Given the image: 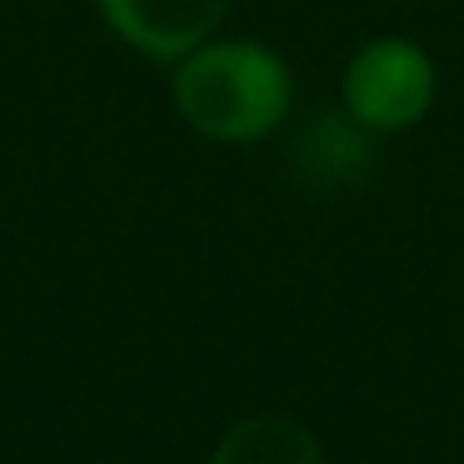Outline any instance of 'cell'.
Segmentation results:
<instances>
[{
    "label": "cell",
    "instance_id": "3957f363",
    "mask_svg": "<svg viewBox=\"0 0 464 464\" xmlns=\"http://www.w3.org/2000/svg\"><path fill=\"white\" fill-rule=\"evenodd\" d=\"M95 11L130 51L175 65L195 45L215 41L230 0H95Z\"/></svg>",
    "mask_w": 464,
    "mask_h": 464
},
{
    "label": "cell",
    "instance_id": "5b68a950",
    "mask_svg": "<svg viewBox=\"0 0 464 464\" xmlns=\"http://www.w3.org/2000/svg\"><path fill=\"white\" fill-rule=\"evenodd\" d=\"M300 170L304 175H324V180H350V175H360L364 165H370V130L364 125H354L350 115H324V121H314L310 130H304L300 140Z\"/></svg>",
    "mask_w": 464,
    "mask_h": 464
},
{
    "label": "cell",
    "instance_id": "277c9868",
    "mask_svg": "<svg viewBox=\"0 0 464 464\" xmlns=\"http://www.w3.org/2000/svg\"><path fill=\"white\" fill-rule=\"evenodd\" d=\"M210 464H324L320 440L290 414H245L220 434Z\"/></svg>",
    "mask_w": 464,
    "mask_h": 464
},
{
    "label": "cell",
    "instance_id": "7a4b0ae2",
    "mask_svg": "<svg viewBox=\"0 0 464 464\" xmlns=\"http://www.w3.org/2000/svg\"><path fill=\"white\" fill-rule=\"evenodd\" d=\"M440 75L424 45L404 41V35H380L364 41L344 65V115L364 125L370 135H400L420 125L434 105Z\"/></svg>",
    "mask_w": 464,
    "mask_h": 464
},
{
    "label": "cell",
    "instance_id": "6da1fadb",
    "mask_svg": "<svg viewBox=\"0 0 464 464\" xmlns=\"http://www.w3.org/2000/svg\"><path fill=\"white\" fill-rule=\"evenodd\" d=\"M175 111L215 145H255L290 115V71L260 41H205L175 61Z\"/></svg>",
    "mask_w": 464,
    "mask_h": 464
}]
</instances>
